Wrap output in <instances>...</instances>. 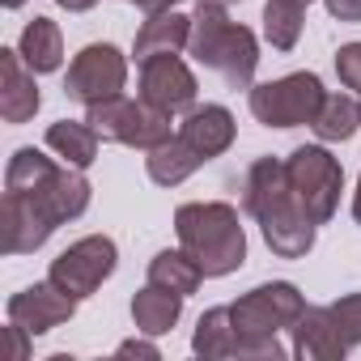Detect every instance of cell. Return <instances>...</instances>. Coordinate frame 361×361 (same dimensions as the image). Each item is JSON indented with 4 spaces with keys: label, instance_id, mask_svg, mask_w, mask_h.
Segmentation results:
<instances>
[{
    "label": "cell",
    "instance_id": "cell-1",
    "mask_svg": "<svg viewBox=\"0 0 361 361\" xmlns=\"http://www.w3.org/2000/svg\"><path fill=\"white\" fill-rule=\"evenodd\" d=\"M174 234L204 276H230L247 264V230L226 200H192L174 209Z\"/></svg>",
    "mask_w": 361,
    "mask_h": 361
},
{
    "label": "cell",
    "instance_id": "cell-2",
    "mask_svg": "<svg viewBox=\"0 0 361 361\" xmlns=\"http://www.w3.org/2000/svg\"><path fill=\"white\" fill-rule=\"evenodd\" d=\"M188 51L196 64L213 68L230 90H251L255 85V68H259V39L255 30L230 22L226 9L213 5H196L192 13V39Z\"/></svg>",
    "mask_w": 361,
    "mask_h": 361
},
{
    "label": "cell",
    "instance_id": "cell-3",
    "mask_svg": "<svg viewBox=\"0 0 361 361\" xmlns=\"http://www.w3.org/2000/svg\"><path fill=\"white\" fill-rule=\"evenodd\" d=\"M85 119L94 123V132L102 140H115V145H128V149H157L174 136L170 128V111L145 102V98H106V102H94L85 106Z\"/></svg>",
    "mask_w": 361,
    "mask_h": 361
},
{
    "label": "cell",
    "instance_id": "cell-4",
    "mask_svg": "<svg viewBox=\"0 0 361 361\" xmlns=\"http://www.w3.org/2000/svg\"><path fill=\"white\" fill-rule=\"evenodd\" d=\"M285 170H289V192H293V200L310 213L314 226H327L336 217L340 192H344V170L327 153V145H298L285 157Z\"/></svg>",
    "mask_w": 361,
    "mask_h": 361
},
{
    "label": "cell",
    "instance_id": "cell-5",
    "mask_svg": "<svg viewBox=\"0 0 361 361\" xmlns=\"http://www.w3.org/2000/svg\"><path fill=\"white\" fill-rule=\"evenodd\" d=\"M327 90L314 73H289L281 81H264L247 90V106L264 128H302L314 123Z\"/></svg>",
    "mask_w": 361,
    "mask_h": 361
},
{
    "label": "cell",
    "instance_id": "cell-6",
    "mask_svg": "<svg viewBox=\"0 0 361 361\" xmlns=\"http://www.w3.org/2000/svg\"><path fill=\"white\" fill-rule=\"evenodd\" d=\"M119 268V247L106 238V234H90V238H77L68 251H60L47 268V276L77 302L94 298L102 289V281Z\"/></svg>",
    "mask_w": 361,
    "mask_h": 361
},
{
    "label": "cell",
    "instance_id": "cell-7",
    "mask_svg": "<svg viewBox=\"0 0 361 361\" xmlns=\"http://www.w3.org/2000/svg\"><path fill=\"white\" fill-rule=\"evenodd\" d=\"M302 310H306V298H302L298 285H289V281L255 285L251 293H243V298L230 306L238 336H251V340H264V336H276V331L293 327Z\"/></svg>",
    "mask_w": 361,
    "mask_h": 361
},
{
    "label": "cell",
    "instance_id": "cell-8",
    "mask_svg": "<svg viewBox=\"0 0 361 361\" xmlns=\"http://www.w3.org/2000/svg\"><path fill=\"white\" fill-rule=\"evenodd\" d=\"M128 85V56L111 43H90L73 56L68 64V77H64V94L81 106H94V102H106V98H119Z\"/></svg>",
    "mask_w": 361,
    "mask_h": 361
},
{
    "label": "cell",
    "instance_id": "cell-9",
    "mask_svg": "<svg viewBox=\"0 0 361 361\" xmlns=\"http://www.w3.org/2000/svg\"><path fill=\"white\" fill-rule=\"evenodd\" d=\"M196 73L178 60V51H166V56H149L140 60V98L178 115V111H192L196 106Z\"/></svg>",
    "mask_w": 361,
    "mask_h": 361
},
{
    "label": "cell",
    "instance_id": "cell-10",
    "mask_svg": "<svg viewBox=\"0 0 361 361\" xmlns=\"http://www.w3.org/2000/svg\"><path fill=\"white\" fill-rule=\"evenodd\" d=\"M73 314H77V298H68L51 276L39 285H26L22 293L9 298V323L26 327L30 336H47L51 327L68 323Z\"/></svg>",
    "mask_w": 361,
    "mask_h": 361
},
{
    "label": "cell",
    "instance_id": "cell-11",
    "mask_svg": "<svg viewBox=\"0 0 361 361\" xmlns=\"http://www.w3.org/2000/svg\"><path fill=\"white\" fill-rule=\"evenodd\" d=\"M18 196H30L56 226H64V221H77L85 209H90V200H94V188H90V178L77 170V166H68V161H60L43 183L35 188V192H18Z\"/></svg>",
    "mask_w": 361,
    "mask_h": 361
},
{
    "label": "cell",
    "instance_id": "cell-12",
    "mask_svg": "<svg viewBox=\"0 0 361 361\" xmlns=\"http://www.w3.org/2000/svg\"><path fill=\"white\" fill-rule=\"evenodd\" d=\"M289 331H293V357H302V361H340L353 348L344 340L331 306H306Z\"/></svg>",
    "mask_w": 361,
    "mask_h": 361
},
{
    "label": "cell",
    "instance_id": "cell-13",
    "mask_svg": "<svg viewBox=\"0 0 361 361\" xmlns=\"http://www.w3.org/2000/svg\"><path fill=\"white\" fill-rule=\"evenodd\" d=\"M0 234H5V255H30V251H39V247L56 234V221H51L30 196L5 192V217H0Z\"/></svg>",
    "mask_w": 361,
    "mask_h": 361
},
{
    "label": "cell",
    "instance_id": "cell-14",
    "mask_svg": "<svg viewBox=\"0 0 361 361\" xmlns=\"http://www.w3.org/2000/svg\"><path fill=\"white\" fill-rule=\"evenodd\" d=\"M43 106V94L35 85V73L26 68L18 47L0 51V115L5 123H30Z\"/></svg>",
    "mask_w": 361,
    "mask_h": 361
},
{
    "label": "cell",
    "instance_id": "cell-15",
    "mask_svg": "<svg viewBox=\"0 0 361 361\" xmlns=\"http://www.w3.org/2000/svg\"><path fill=\"white\" fill-rule=\"evenodd\" d=\"M289 200H293V192H289L285 161L281 157H255L251 170H247V178H243V209H247V217L264 221L276 209H285Z\"/></svg>",
    "mask_w": 361,
    "mask_h": 361
},
{
    "label": "cell",
    "instance_id": "cell-16",
    "mask_svg": "<svg viewBox=\"0 0 361 361\" xmlns=\"http://www.w3.org/2000/svg\"><path fill=\"white\" fill-rule=\"evenodd\" d=\"M178 136H183L204 161H213V157H221V153L234 145L238 123H234L230 106H221V102H204V106H192V111H188V119L178 123Z\"/></svg>",
    "mask_w": 361,
    "mask_h": 361
},
{
    "label": "cell",
    "instance_id": "cell-17",
    "mask_svg": "<svg viewBox=\"0 0 361 361\" xmlns=\"http://www.w3.org/2000/svg\"><path fill=\"white\" fill-rule=\"evenodd\" d=\"M259 230H264L268 251L281 255V259H302V255L314 247V234H319V226L310 221V213H306L298 200H289L285 209H276L272 217H264Z\"/></svg>",
    "mask_w": 361,
    "mask_h": 361
},
{
    "label": "cell",
    "instance_id": "cell-18",
    "mask_svg": "<svg viewBox=\"0 0 361 361\" xmlns=\"http://www.w3.org/2000/svg\"><path fill=\"white\" fill-rule=\"evenodd\" d=\"M192 39V18L183 13H149L145 26L136 30V43H132V56L136 60H149V56H166V51H183Z\"/></svg>",
    "mask_w": 361,
    "mask_h": 361
},
{
    "label": "cell",
    "instance_id": "cell-19",
    "mask_svg": "<svg viewBox=\"0 0 361 361\" xmlns=\"http://www.w3.org/2000/svg\"><path fill=\"white\" fill-rule=\"evenodd\" d=\"M200 166H204V157H200L183 136H178V132H174L166 145L149 149V157H145V170H149V178H153L157 188H178V183H188Z\"/></svg>",
    "mask_w": 361,
    "mask_h": 361
},
{
    "label": "cell",
    "instance_id": "cell-20",
    "mask_svg": "<svg viewBox=\"0 0 361 361\" xmlns=\"http://www.w3.org/2000/svg\"><path fill=\"white\" fill-rule=\"evenodd\" d=\"M98 145H102V136L94 132L90 119H56L47 128V149L77 170H90L98 161Z\"/></svg>",
    "mask_w": 361,
    "mask_h": 361
},
{
    "label": "cell",
    "instance_id": "cell-21",
    "mask_svg": "<svg viewBox=\"0 0 361 361\" xmlns=\"http://www.w3.org/2000/svg\"><path fill=\"white\" fill-rule=\"evenodd\" d=\"M238 327H234V314L230 306H213L200 314L196 323V336H192V353L204 357V361H230L238 353Z\"/></svg>",
    "mask_w": 361,
    "mask_h": 361
},
{
    "label": "cell",
    "instance_id": "cell-22",
    "mask_svg": "<svg viewBox=\"0 0 361 361\" xmlns=\"http://www.w3.org/2000/svg\"><path fill=\"white\" fill-rule=\"evenodd\" d=\"M18 51H22L30 73H56L64 64V35L51 18H35V22H26L22 39H18Z\"/></svg>",
    "mask_w": 361,
    "mask_h": 361
},
{
    "label": "cell",
    "instance_id": "cell-23",
    "mask_svg": "<svg viewBox=\"0 0 361 361\" xmlns=\"http://www.w3.org/2000/svg\"><path fill=\"white\" fill-rule=\"evenodd\" d=\"M178 314H183V298L170 293V289L145 285V289L132 298V323H136V331H145V336H166V331H174Z\"/></svg>",
    "mask_w": 361,
    "mask_h": 361
},
{
    "label": "cell",
    "instance_id": "cell-24",
    "mask_svg": "<svg viewBox=\"0 0 361 361\" xmlns=\"http://www.w3.org/2000/svg\"><path fill=\"white\" fill-rule=\"evenodd\" d=\"M200 281H204V268L183 247H178V251H157L149 259V285H157V289H170L178 298H192L200 289Z\"/></svg>",
    "mask_w": 361,
    "mask_h": 361
},
{
    "label": "cell",
    "instance_id": "cell-25",
    "mask_svg": "<svg viewBox=\"0 0 361 361\" xmlns=\"http://www.w3.org/2000/svg\"><path fill=\"white\" fill-rule=\"evenodd\" d=\"M314 0H268L264 5V39L272 43V51H293L306 26V9Z\"/></svg>",
    "mask_w": 361,
    "mask_h": 361
},
{
    "label": "cell",
    "instance_id": "cell-26",
    "mask_svg": "<svg viewBox=\"0 0 361 361\" xmlns=\"http://www.w3.org/2000/svg\"><path fill=\"white\" fill-rule=\"evenodd\" d=\"M310 128H314V136L323 145H344L361 128V102H353L348 94H327Z\"/></svg>",
    "mask_w": 361,
    "mask_h": 361
},
{
    "label": "cell",
    "instance_id": "cell-27",
    "mask_svg": "<svg viewBox=\"0 0 361 361\" xmlns=\"http://www.w3.org/2000/svg\"><path fill=\"white\" fill-rule=\"evenodd\" d=\"M331 314L344 331L348 344H361V293H344L340 302H331Z\"/></svg>",
    "mask_w": 361,
    "mask_h": 361
},
{
    "label": "cell",
    "instance_id": "cell-28",
    "mask_svg": "<svg viewBox=\"0 0 361 361\" xmlns=\"http://www.w3.org/2000/svg\"><path fill=\"white\" fill-rule=\"evenodd\" d=\"M336 73H340V85L344 90H357L361 94V43H344L336 51Z\"/></svg>",
    "mask_w": 361,
    "mask_h": 361
},
{
    "label": "cell",
    "instance_id": "cell-29",
    "mask_svg": "<svg viewBox=\"0 0 361 361\" xmlns=\"http://www.w3.org/2000/svg\"><path fill=\"white\" fill-rule=\"evenodd\" d=\"M336 22H361V0H323Z\"/></svg>",
    "mask_w": 361,
    "mask_h": 361
},
{
    "label": "cell",
    "instance_id": "cell-30",
    "mask_svg": "<svg viewBox=\"0 0 361 361\" xmlns=\"http://www.w3.org/2000/svg\"><path fill=\"white\" fill-rule=\"evenodd\" d=\"M115 353H119V357H149V361H157V357H161V353H157V344H149V340H123Z\"/></svg>",
    "mask_w": 361,
    "mask_h": 361
},
{
    "label": "cell",
    "instance_id": "cell-31",
    "mask_svg": "<svg viewBox=\"0 0 361 361\" xmlns=\"http://www.w3.org/2000/svg\"><path fill=\"white\" fill-rule=\"evenodd\" d=\"M9 331H13V348H18V361H26V353H30V344H26V327H18V323H9Z\"/></svg>",
    "mask_w": 361,
    "mask_h": 361
},
{
    "label": "cell",
    "instance_id": "cell-32",
    "mask_svg": "<svg viewBox=\"0 0 361 361\" xmlns=\"http://www.w3.org/2000/svg\"><path fill=\"white\" fill-rule=\"evenodd\" d=\"M56 5H60V9H68V13H90L98 0H56Z\"/></svg>",
    "mask_w": 361,
    "mask_h": 361
},
{
    "label": "cell",
    "instance_id": "cell-33",
    "mask_svg": "<svg viewBox=\"0 0 361 361\" xmlns=\"http://www.w3.org/2000/svg\"><path fill=\"white\" fill-rule=\"evenodd\" d=\"M353 221L361 226V178H357V192H353Z\"/></svg>",
    "mask_w": 361,
    "mask_h": 361
},
{
    "label": "cell",
    "instance_id": "cell-34",
    "mask_svg": "<svg viewBox=\"0 0 361 361\" xmlns=\"http://www.w3.org/2000/svg\"><path fill=\"white\" fill-rule=\"evenodd\" d=\"M196 5H213V9H230V5H243V0H196Z\"/></svg>",
    "mask_w": 361,
    "mask_h": 361
},
{
    "label": "cell",
    "instance_id": "cell-35",
    "mask_svg": "<svg viewBox=\"0 0 361 361\" xmlns=\"http://www.w3.org/2000/svg\"><path fill=\"white\" fill-rule=\"evenodd\" d=\"M0 5H5V9H22V5H26V0H0Z\"/></svg>",
    "mask_w": 361,
    "mask_h": 361
},
{
    "label": "cell",
    "instance_id": "cell-36",
    "mask_svg": "<svg viewBox=\"0 0 361 361\" xmlns=\"http://www.w3.org/2000/svg\"><path fill=\"white\" fill-rule=\"evenodd\" d=\"M128 5H136V0H128Z\"/></svg>",
    "mask_w": 361,
    "mask_h": 361
}]
</instances>
